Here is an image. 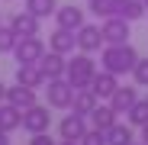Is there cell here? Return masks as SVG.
I'll return each mask as SVG.
<instances>
[{"mask_svg": "<svg viewBox=\"0 0 148 145\" xmlns=\"http://www.w3.org/2000/svg\"><path fill=\"white\" fill-rule=\"evenodd\" d=\"M142 55L135 52V48L129 45V42H122V45H103L100 48V68L103 71H110V74H132V68H135V61H138Z\"/></svg>", "mask_w": 148, "mask_h": 145, "instance_id": "cell-1", "label": "cell"}, {"mask_svg": "<svg viewBox=\"0 0 148 145\" xmlns=\"http://www.w3.org/2000/svg\"><path fill=\"white\" fill-rule=\"evenodd\" d=\"M97 71H100V68H97L93 55H87V52H74L71 61H68V68H64V81H68L74 90H84V87H90V81H93Z\"/></svg>", "mask_w": 148, "mask_h": 145, "instance_id": "cell-2", "label": "cell"}, {"mask_svg": "<svg viewBox=\"0 0 148 145\" xmlns=\"http://www.w3.org/2000/svg\"><path fill=\"white\" fill-rule=\"evenodd\" d=\"M71 100H74V87L64 78L45 81V103L52 110H71Z\"/></svg>", "mask_w": 148, "mask_h": 145, "instance_id": "cell-3", "label": "cell"}, {"mask_svg": "<svg viewBox=\"0 0 148 145\" xmlns=\"http://www.w3.org/2000/svg\"><path fill=\"white\" fill-rule=\"evenodd\" d=\"M52 126V113H48V103H36L29 110H23V129L29 135H39V132H48Z\"/></svg>", "mask_w": 148, "mask_h": 145, "instance_id": "cell-4", "label": "cell"}, {"mask_svg": "<svg viewBox=\"0 0 148 145\" xmlns=\"http://www.w3.org/2000/svg\"><path fill=\"white\" fill-rule=\"evenodd\" d=\"M42 55H45V42H42L39 36H23V39L16 42V48H13V58H16L19 65H39Z\"/></svg>", "mask_w": 148, "mask_h": 145, "instance_id": "cell-5", "label": "cell"}, {"mask_svg": "<svg viewBox=\"0 0 148 145\" xmlns=\"http://www.w3.org/2000/svg\"><path fill=\"white\" fill-rule=\"evenodd\" d=\"M74 39H77V52H87V55L100 52V48L106 45V42H103V32H100L97 23H84V26L74 32Z\"/></svg>", "mask_w": 148, "mask_h": 145, "instance_id": "cell-6", "label": "cell"}, {"mask_svg": "<svg viewBox=\"0 0 148 145\" xmlns=\"http://www.w3.org/2000/svg\"><path fill=\"white\" fill-rule=\"evenodd\" d=\"M100 32H103V42L106 45H122V42H129V23L122 19V16H110V19H103V26H100Z\"/></svg>", "mask_w": 148, "mask_h": 145, "instance_id": "cell-7", "label": "cell"}, {"mask_svg": "<svg viewBox=\"0 0 148 145\" xmlns=\"http://www.w3.org/2000/svg\"><path fill=\"white\" fill-rule=\"evenodd\" d=\"M87 116H77V113H68L61 123H58V135L61 139H71V142H81V135L87 132Z\"/></svg>", "mask_w": 148, "mask_h": 145, "instance_id": "cell-8", "label": "cell"}, {"mask_svg": "<svg viewBox=\"0 0 148 145\" xmlns=\"http://www.w3.org/2000/svg\"><path fill=\"white\" fill-rule=\"evenodd\" d=\"M55 23H58V29H68V32H77L81 26H84V10L81 7H74V3H68V7H58V13H55Z\"/></svg>", "mask_w": 148, "mask_h": 145, "instance_id": "cell-9", "label": "cell"}, {"mask_svg": "<svg viewBox=\"0 0 148 145\" xmlns=\"http://www.w3.org/2000/svg\"><path fill=\"white\" fill-rule=\"evenodd\" d=\"M39 26H42V19L39 16H32L29 10H19V13H13V19H10V29L23 39V36H39Z\"/></svg>", "mask_w": 148, "mask_h": 145, "instance_id": "cell-10", "label": "cell"}, {"mask_svg": "<svg viewBox=\"0 0 148 145\" xmlns=\"http://www.w3.org/2000/svg\"><path fill=\"white\" fill-rule=\"evenodd\" d=\"M64 68H68V58L58 55V52H45L39 58V71L45 74V81H55V78H64Z\"/></svg>", "mask_w": 148, "mask_h": 145, "instance_id": "cell-11", "label": "cell"}, {"mask_svg": "<svg viewBox=\"0 0 148 145\" xmlns=\"http://www.w3.org/2000/svg\"><path fill=\"white\" fill-rule=\"evenodd\" d=\"M116 87H119V78H116V74H110V71H103V68L97 71L93 81H90V90L97 93V100H110Z\"/></svg>", "mask_w": 148, "mask_h": 145, "instance_id": "cell-12", "label": "cell"}, {"mask_svg": "<svg viewBox=\"0 0 148 145\" xmlns=\"http://www.w3.org/2000/svg\"><path fill=\"white\" fill-rule=\"evenodd\" d=\"M74 48H77V39H74V32L68 29H55L52 36H48V52H58V55H74Z\"/></svg>", "mask_w": 148, "mask_h": 145, "instance_id": "cell-13", "label": "cell"}, {"mask_svg": "<svg viewBox=\"0 0 148 145\" xmlns=\"http://www.w3.org/2000/svg\"><path fill=\"white\" fill-rule=\"evenodd\" d=\"M7 103H13L16 110H29V107H36V103H39V97H36V90H32V87L16 84V87H7Z\"/></svg>", "mask_w": 148, "mask_h": 145, "instance_id": "cell-14", "label": "cell"}, {"mask_svg": "<svg viewBox=\"0 0 148 145\" xmlns=\"http://www.w3.org/2000/svg\"><path fill=\"white\" fill-rule=\"evenodd\" d=\"M16 84L39 90V87H45V74L39 71V65H16Z\"/></svg>", "mask_w": 148, "mask_h": 145, "instance_id": "cell-15", "label": "cell"}, {"mask_svg": "<svg viewBox=\"0 0 148 145\" xmlns=\"http://www.w3.org/2000/svg\"><path fill=\"white\" fill-rule=\"evenodd\" d=\"M97 93L90 90V87H84V90H74V100H71V113H77V116H90L93 110H97Z\"/></svg>", "mask_w": 148, "mask_h": 145, "instance_id": "cell-16", "label": "cell"}, {"mask_svg": "<svg viewBox=\"0 0 148 145\" xmlns=\"http://www.w3.org/2000/svg\"><path fill=\"white\" fill-rule=\"evenodd\" d=\"M135 100H138V87H116L113 97H110V107L116 113H129Z\"/></svg>", "mask_w": 148, "mask_h": 145, "instance_id": "cell-17", "label": "cell"}, {"mask_svg": "<svg viewBox=\"0 0 148 145\" xmlns=\"http://www.w3.org/2000/svg\"><path fill=\"white\" fill-rule=\"evenodd\" d=\"M116 116H119V113H116L110 103H97V110H93L87 119H90V129H100V132H106V129L116 123Z\"/></svg>", "mask_w": 148, "mask_h": 145, "instance_id": "cell-18", "label": "cell"}, {"mask_svg": "<svg viewBox=\"0 0 148 145\" xmlns=\"http://www.w3.org/2000/svg\"><path fill=\"white\" fill-rule=\"evenodd\" d=\"M0 129L3 132H13V129H23V110H16L13 103H0Z\"/></svg>", "mask_w": 148, "mask_h": 145, "instance_id": "cell-19", "label": "cell"}, {"mask_svg": "<svg viewBox=\"0 0 148 145\" xmlns=\"http://www.w3.org/2000/svg\"><path fill=\"white\" fill-rule=\"evenodd\" d=\"M103 135H106V145H132V126H129V123H119V119H116Z\"/></svg>", "mask_w": 148, "mask_h": 145, "instance_id": "cell-20", "label": "cell"}, {"mask_svg": "<svg viewBox=\"0 0 148 145\" xmlns=\"http://www.w3.org/2000/svg\"><path fill=\"white\" fill-rule=\"evenodd\" d=\"M119 3L122 0H90L87 10L93 16H100V19H110V16H119Z\"/></svg>", "mask_w": 148, "mask_h": 145, "instance_id": "cell-21", "label": "cell"}, {"mask_svg": "<svg viewBox=\"0 0 148 145\" xmlns=\"http://www.w3.org/2000/svg\"><path fill=\"white\" fill-rule=\"evenodd\" d=\"M126 123L129 126H138V129L148 123V97H138V100L132 103V110L126 113Z\"/></svg>", "mask_w": 148, "mask_h": 145, "instance_id": "cell-22", "label": "cell"}, {"mask_svg": "<svg viewBox=\"0 0 148 145\" xmlns=\"http://www.w3.org/2000/svg\"><path fill=\"white\" fill-rule=\"evenodd\" d=\"M26 10L39 19H48L58 13V0H26Z\"/></svg>", "mask_w": 148, "mask_h": 145, "instance_id": "cell-23", "label": "cell"}, {"mask_svg": "<svg viewBox=\"0 0 148 145\" xmlns=\"http://www.w3.org/2000/svg\"><path fill=\"white\" fill-rule=\"evenodd\" d=\"M119 16L126 23H135V19L145 16V3H142V0H122V3H119Z\"/></svg>", "mask_w": 148, "mask_h": 145, "instance_id": "cell-24", "label": "cell"}, {"mask_svg": "<svg viewBox=\"0 0 148 145\" xmlns=\"http://www.w3.org/2000/svg\"><path fill=\"white\" fill-rule=\"evenodd\" d=\"M16 42H19V36H16L10 26H0V55L13 52V48H16Z\"/></svg>", "mask_w": 148, "mask_h": 145, "instance_id": "cell-25", "label": "cell"}, {"mask_svg": "<svg viewBox=\"0 0 148 145\" xmlns=\"http://www.w3.org/2000/svg\"><path fill=\"white\" fill-rule=\"evenodd\" d=\"M132 81H135V87H148V58H138V61H135Z\"/></svg>", "mask_w": 148, "mask_h": 145, "instance_id": "cell-26", "label": "cell"}, {"mask_svg": "<svg viewBox=\"0 0 148 145\" xmlns=\"http://www.w3.org/2000/svg\"><path fill=\"white\" fill-rule=\"evenodd\" d=\"M81 145H106V135H103L100 129H87V132L81 135Z\"/></svg>", "mask_w": 148, "mask_h": 145, "instance_id": "cell-27", "label": "cell"}, {"mask_svg": "<svg viewBox=\"0 0 148 145\" xmlns=\"http://www.w3.org/2000/svg\"><path fill=\"white\" fill-rule=\"evenodd\" d=\"M29 145H58V142H55V139H48V132H39V135L29 139Z\"/></svg>", "mask_w": 148, "mask_h": 145, "instance_id": "cell-28", "label": "cell"}, {"mask_svg": "<svg viewBox=\"0 0 148 145\" xmlns=\"http://www.w3.org/2000/svg\"><path fill=\"white\" fill-rule=\"evenodd\" d=\"M0 145H10V132H3V129H0Z\"/></svg>", "mask_w": 148, "mask_h": 145, "instance_id": "cell-29", "label": "cell"}, {"mask_svg": "<svg viewBox=\"0 0 148 145\" xmlns=\"http://www.w3.org/2000/svg\"><path fill=\"white\" fill-rule=\"evenodd\" d=\"M142 142H145V145H148V123H145V126H142Z\"/></svg>", "mask_w": 148, "mask_h": 145, "instance_id": "cell-30", "label": "cell"}, {"mask_svg": "<svg viewBox=\"0 0 148 145\" xmlns=\"http://www.w3.org/2000/svg\"><path fill=\"white\" fill-rule=\"evenodd\" d=\"M7 100V87H3V81H0V103Z\"/></svg>", "mask_w": 148, "mask_h": 145, "instance_id": "cell-31", "label": "cell"}, {"mask_svg": "<svg viewBox=\"0 0 148 145\" xmlns=\"http://www.w3.org/2000/svg\"><path fill=\"white\" fill-rule=\"evenodd\" d=\"M58 145H81V142H71V139H61Z\"/></svg>", "mask_w": 148, "mask_h": 145, "instance_id": "cell-32", "label": "cell"}, {"mask_svg": "<svg viewBox=\"0 0 148 145\" xmlns=\"http://www.w3.org/2000/svg\"><path fill=\"white\" fill-rule=\"evenodd\" d=\"M142 3H145V10H148V0H142Z\"/></svg>", "mask_w": 148, "mask_h": 145, "instance_id": "cell-33", "label": "cell"}, {"mask_svg": "<svg viewBox=\"0 0 148 145\" xmlns=\"http://www.w3.org/2000/svg\"><path fill=\"white\" fill-rule=\"evenodd\" d=\"M132 145H145V142H132Z\"/></svg>", "mask_w": 148, "mask_h": 145, "instance_id": "cell-34", "label": "cell"}, {"mask_svg": "<svg viewBox=\"0 0 148 145\" xmlns=\"http://www.w3.org/2000/svg\"><path fill=\"white\" fill-rule=\"evenodd\" d=\"M0 26H3V19H0Z\"/></svg>", "mask_w": 148, "mask_h": 145, "instance_id": "cell-35", "label": "cell"}]
</instances>
